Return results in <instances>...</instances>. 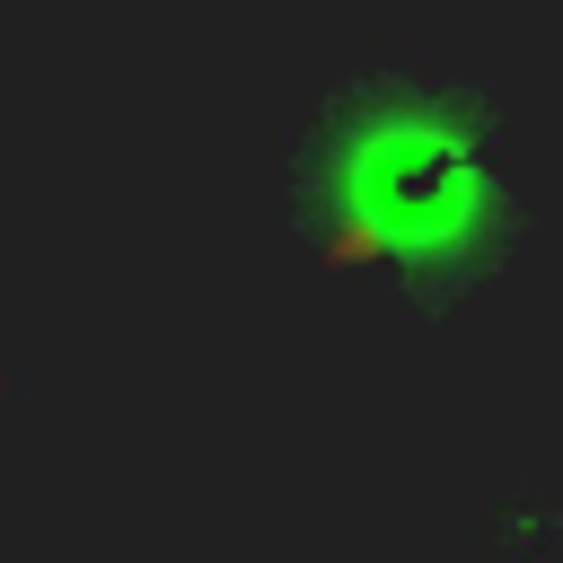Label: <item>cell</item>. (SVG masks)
<instances>
[{
  "instance_id": "cell-1",
  "label": "cell",
  "mask_w": 563,
  "mask_h": 563,
  "mask_svg": "<svg viewBox=\"0 0 563 563\" xmlns=\"http://www.w3.org/2000/svg\"><path fill=\"white\" fill-rule=\"evenodd\" d=\"M308 202L361 255L466 273L501 229V158L466 97L431 79H369L325 106L308 141Z\"/></svg>"
}]
</instances>
